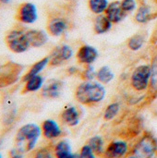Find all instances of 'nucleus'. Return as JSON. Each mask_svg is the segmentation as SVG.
<instances>
[{
  "mask_svg": "<svg viewBox=\"0 0 157 158\" xmlns=\"http://www.w3.org/2000/svg\"><path fill=\"white\" fill-rule=\"evenodd\" d=\"M105 94V86L101 82L85 81L76 88L75 97L82 105H93L103 101Z\"/></svg>",
  "mask_w": 157,
  "mask_h": 158,
  "instance_id": "1",
  "label": "nucleus"
},
{
  "mask_svg": "<svg viewBox=\"0 0 157 158\" xmlns=\"http://www.w3.org/2000/svg\"><path fill=\"white\" fill-rule=\"evenodd\" d=\"M41 135V128L33 123L22 126L17 132L16 142L19 148L23 152L31 151Z\"/></svg>",
  "mask_w": 157,
  "mask_h": 158,
  "instance_id": "2",
  "label": "nucleus"
},
{
  "mask_svg": "<svg viewBox=\"0 0 157 158\" xmlns=\"http://www.w3.org/2000/svg\"><path fill=\"white\" fill-rule=\"evenodd\" d=\"M151 80V66L140 65L138 66L130 76V85L136 92H143L150 86Z\"/></svg>",
  "mask_w": 157,
  "mask_h": 158,
  "instance_id": "3",
  "label": "nucleus"
},
{
  "mask_svg": "<svg viewBox=\"0 0 157 158\" xmlns=\"http://www.w3.org/2000/svg\"><path fill=\"white\" fill-rule=\"evenodd\" d=\"M6 44L9 50L16 54H20L26 52L30 48V43L27 39L26 33L14 30L10 31L6 37Z\"/></svg>",
  "mask_w": 157,
  "mask_h": 158,
  "instance_id": "4",
  "label": "nucleus"
},
{
  "mask_svg": "<svg viewBox=\"0 0 157 158\" xmlns=\"http://www.w3.org/2000/svg\"><path fill=\"white\" fill-rule=\"evenodd\" d=\"M157 150L156 140L150 134L144 135L135 145L133 156L137 158H152Z\"/></svg>",
  "mask_w": 157,
  "mask_h": 158,
  "instance_id": "5",
  "label": "nucleus"
},
{
  "mask_svg": "<svg viewBox=\"0 0 157 158\" xmlns=\"http://www.w3.org/2000/svg\"><path fill=\"white\" fill-rule=\"evenodd\" d=\"M73 49L71 46L68 44H62L59 46H56L51 55L49 56L50 57V62L49 64L51 66H59L66 61H68L72 56H73Z\"/></svg>",
  "mask_w": 157,
  "mask_h": 158,
  "instance_id": "6",
  "label": "nucleus"
},
{
  "mask_svg": "<svg viewBox=\"0 0 157 158\" xmlns=\"http://www.w3.org/2000/svg\"><path fill=\"white\" fill-rule=\"evenodd\" d=\"M17 19L25 24L34 23L38 19V13L36 6L32 3H24L22 4L17 13Z\"/></svg>",
  "mask_w": 157,
  "mask_h": 158,
  "instance_id": "7",
  "label": "nucleus"
},
{
  "mask_svg": "<svg viewBox=\"0 0 157 158\" xmlns=\"http://www.w3.org/2000/svg\"><path fill=\"white\" fill-rule=\"evenodd\" d=\"M21 71V67L19 65L9 63L6 67H3L1 69V75H0V84L3 86L9 85L17 81L18 76L19 75Z\"/></svg>",
  "mask_w": 157,
  "mask_h": 158,
  "instance_id": "8",
  "label": "nucleus"
},
{
  "mask_svg": "<svg viewBox=\"0 0 157 158\" xmlns=\"http://www.w3.org/2000/svg\"><path fill=\"white\" fill-rule=\"evenodd\" d=\"M77 60L83 65H92L98 57V51L95 47L84 44L80 47L76 55Z\"/></svg>",
  "mask_w": 157,
  "mask_h": 158,
  "instance_id": "9",
  "label": "nucleus"
},
{
  "mask_svg": "<svg viewBox=\"0 0 157 158\" xmlns=\"http://www.w3.org/2000/svg\"><path fill=\"white\" fill-rule=\"evenodd\" d=\"M69 24L67 19L63 17H54L47 24L48 32L56 37L61 36L68 30Z\"/></svg>",
  "mask_w": 157,
  "mask_h": 158,
  "instance_id": "10",
  "label": "nucleus"
},
{
  "mask_svg": "<svg viewBox=\"0 0 157 158\" xmlns=\"http://www.w3.org/2000/svg\"><path fill=\"white\" fill-rule=\"evenodd\" d=\"M105 14L113 24L121 22L127 17V13L123 10L120 1H113L109 3Z\"/></svg>",
  "mask_w": 157,
  "mask_h": 158,
  "instance_id": "11",
  "label": "nucleus"
},
{
  "mask_svg": "<svg viewBox=\"0 0 157 158\" xmlns=\"http://www.w3.org/2000/svg\"><path fill=\"white\" fill-rule=\"evenodd\" d=\"M63 82L59 80H50L43 84L42 89V94L45 98L55 99L60 96L63 90Z\"/></svg>",
  "mask_w": 157,
  "mask_h": 158,
  "instance_id": "12",
  "label": "nucleus"
},
{
  "mask_svg": "<svg viewBox=\"0 0 157 158\" xmlns=\"http://www.w3.org/2000/svg\"><path fill=\"white\" fill-rule=\"evenodd\" d=\"M128 152V144L123 141H116L111 143L105 152V155L107 158H120L124 156Z\"/></svg>",
  "mask_w": 157,
  "mask_h": 158,
  "instance_id": "13",
  "label": "nucleus"
},
{
  "mask_svg": "<svg viewBox=\"0 0 157 158\" xmlns=\"http://www.w3.org/2000/svg\"><path fill=\"white\" fill-rule=\"evenodd\" d=\"M25 33L30 45L32 47H41L44 45L48 41L47 33L42 30H30Z\"/></svg>",
  "mask_w": 157,
  "mask_h": 158,
  "instance_id": "14",
  "label": "nucleus"
},
{
  "mask_svg": "<svg viewBox=\"0 0 157 158\" xmlns=\"http://www.w3.org/2000/svg\"><path fill=\"white\" fill-rule=\"evenodd\" d=\"M42 131L43 136L49 140L58 138L62 133L58 124L53 119H46L43 121L42 125Z\"/></svg>",
  "mask_w": 157,
  "mask_h": 158,
  "instance_id": "15",
  "label": "nucleus"
},
{
  "mask_svg": "<svg viewBox=\"0 0 157 158\" xmlns=\"http://www.w3.org/2000/svg\"><path fill=\"white\" fill-rule=\"evenodd\" d=\"M80 111L76 106L67 107L61 115L62 121L69 127H75L80 122Z\"/></svg>",
  "mask_w": 157,
  "mask_h": 158,
  "instance_id": "16",
  "label": "nucleus"
},
{
  "mask_svg": "<svg viewBox=\"0 0 157 158\" xmlns=\"http://www.w3.org/2000/svg\"><path fill=\"white\" fill-rule=\"evenodd\" d=\"M112 25L113 23L105 16V14L97 15L93 22V31L97 34H104L111 30Z\"/></svg>",
  "mask_w": 157,
  "mask_h": 158,
  "instance_id": "17",
  "label": "nucleus"
},
{
  "mask_svg": "<svg viewBox=\"0 0 157 158\" xmlns=\"http://www.w3.org/2000/svg\"><path fill=\"white\" fill-rule=\"evenodd\" d=\"M55 155L56 158H80V155L72 154L70 144L67 141H61L56 145Z\"/></svg>",
  "mask_w": 157,
  "mask_h": 158,
  "instance_id": "18",
  "label": "nucleus"
},
{
  "mask_svg": "<svg viewBox=\"0 0 157 158\" xmlns=\"http://www.w3.org/2000/svg\"><path fill=\"white\" fill-rule=\"evenodd\" d=\"M50 62V57L49 56H45L43 58H42L41 60L37 61L31 69L30 70L24 75V77L22 78V81H28L30 78L31 77H34L36 75H40V73L44 69V68L49 64Z\"/></svg>",
  "mask_w": 157,
  "mask_h": 158,
  "instance_id": "19",
  "label": "nucleus"
},
{
  "mask_svg": "<svg viewBox=\"0 0 157 158\" xmlns=\"http://www.w3.org/2000/svg\"><path fill=\"white\" fill-rule=\"evenodd\" d=\"M43 78L41 75H36L34 77L30 78L25 81V85L23 88V93H33L39 91L43 86Z\"/></svg>",
  "mask_w": 157,
  "mask_h": 158,
  "instance_id": "20",
  "label": "nucleus"
},
{
  "mask_svg": "<svg viewBox=\"0 0 157 158\" xmlns=\"http://www.w3.org/2000/svg\"><path fill=\"white\" fill-rule=\"evenodd\" d=\"M154 15L151 11V7L148 5H141L135 14V20L138 23H146L153 19Z\"/></svg>",
  "mask_w": 157,
  "mask_h": 158,
  "instance_id": "21",
  "label": "nucleus"
},
{
  "mask_svg": "<svg viewBox=\"0 0 157 158\" xmlns=\"http://www.w3.org/2000/svg\"><path fill=\"white\" fill-rule=\"evenodd\" d=\"M114 77H115V75H114L113 71L107 66H103L96 72V78H97L98 81L101 82L102 84H108L109 82H111L113 81Z\"/></svg>",
  "mask_w": 157,
  "mask_h": 158,
  "instance_id": "22",
  "label": "nucleus"
},
{
  "mask_svg": "<svg viewBox=\"0 0 157 158\" xmlns=\"http://www.w3.org/2000/svg\"><path fill=\"white\" fill-rule=\"evenodd\" d=\"M109 5L108 0H89L88 6L90 10L95 15L104 14Z\"/></svg>",
  "mask_w": 157,
  "mask_h": 158,
  "instance_id": "23",
  "label": "nucleus"
},
{
  "mask_svg": "<svg viewBox=\"0 0 157 158\" xmlns=\"http://www.w3.org/2000/svg\"><path fill=\"white\" fill-rule=\"evenodd\" d=\"M145 38L143 34H135L128 41V47L132 51H139L144 44Z\"/></svg>",
  "mask_w": 157,
  "mask_h": 158,
  "instance_id": "24",
  "label": "nucleus"
},
{
  "mask_svg": "<svg viewBox=\"0 0 157 158\" xmlns=\"http://www.w3.org/2000/svg\"><path fill=\"white\" fill-rule=\"evenodd\" d=\"M88 145L93 149L95 155H102L105 152L104 149V140L100 136H93L92 137L89 142Z\"/></svg>",
  "mask_w": 157,
  "mask_h": 158,
  "instance_id": "25",
  "label": "nucleus"
},
{
  "mask_svg": "<svg viewBox=\"0 0 157 158\" xmlns=\"http://www.w3.org/2000/svg\"><path fill=\"white\" fill-rule=\"evenodd\" d=\"M151 80H150V89L152 93H157V54L154 56L151 63Z\"/></svg>",
  "mask_w": 157,
  "mask_h": 158,
  "instance_id": "26",
  "label": "nucleus"
},
{
  "mask_svg": "<svg viewBox=\"0 0 157 158\" xmlns=\"http://www.w3.org/2000/svg\"><path fill=\"white\" fill-rule=\"evenodd\" d=\"M119 109H120V106L118 103H112L110 105L107 106V107L105 108V114H104V118L106 120V121H109V120H112L114 119L118 112H119Z\"/></svg>",
  "mask_w": 157,
  "mask_h": 158,
  "instance_id": "27",
  "label": "nucleus"
},
{
  "mask_svg": "<svg viewBox=\"0 0 157 158\" xmlns=\"http://www.w3.org/2000/svg\"><path fill=\"white\" fill-rule=\"evenodd\" d=\"M121 6L123 10L129 14L133 12L134 10L137 9V1L136 0H121Z\"/></svg>",
  "mask_w": 157,
  "mask_h": 158,
  "instance_id": "28",
  "label": "nucleus"
},
{
  "mask_svg": "<svg viewBox=\"0 0 157 158\" xmlns=\"http://www.w3.org/2000/svg\"><path fill=\"white\" fill-rule=\"evenodd\" d=\"M82 76L85 81H93L94 78H96V71L91 65H87L86 69L82 72Z\"/></svg>",
  "mask_w": 157,
  "mask_h": 158,
  "instance_id": "29",
  "label": "nucleus"
},
{
  "mask_svg": "<svg viewBox=\"0 0 157 158\" xmlns=\"http://www.w3.org/2000/svg\"><path fill=\"white\" fill-rule=\"evenodd\" d=\"M80 158H96L95 157V154L93 151V149L88 145H84L80 153Z\"/></svg>",
  "mask_w": 157,
  "mask_h": 158,
  "instance_id": "30",
  "label": "nucleus"
},
{
  "mask_svg": "<svg viewBox=\"0 0 157 158\" xmlns=\"http://www.w3.org/2000/svg\"><path fill=\"white\" fill-rule=\"evenodd\" d=\"M34 158H52V155L48 149L43 148V149H40L36 152Z\"/></svg>",
  "mask_w": 157,
  "mask_h": 158,
  "instance_id": "31",
  "label": "nucleus"
},
{
  "mask_svg": "<svg viewBox=\"0 0 157 158\" xmlns=\"http://www.w3.org/2000/svg\"><path fill=\"white\" fill-rule=\"evenodd\" d=\"M23 151H21L19 148L17 149H12L9 152V156L10 158H22L23 157Z\"/></svg>",
  "mask_w": 157,
  "mask_h": 158,
  "instance_id": "32",
  "label": "nucleus"
},
{
  "mask_svg": "<svg viewBox=\"0 0 157 158\" xmlns=\"http://www.w3.org/2000/svg\"><path fill=\"white\" fill-rule=\"evenodd\" d=\"M0 1H1V2H3V3H5V4H6V3H8V2H9V1H10V0H0Z\"/></svg>",
  "mask_w": 157,
  "mask_h": 158,
  "instance_id": "33",
  "label": "nucleus"
},
{
  "mask_svg": "<svg viewBox=\"0 0 157 158\" xmlns=\"http://www.w3.org/2000/svg\"><path fill=\"white\" fill-rule=\"evenodd\" d=\"M129 158H137V157H136L135 156H130V157H129Z\"/></svg>",
  "mask_w": 157,
  "mask_h": 158,
  "instance_id": "34",
  "label": "nucleus"
},
{
  "mask_svg": "<svg viewBox=\"0 0 157 158\" xmlns=\"http://www.w3.org/2000/svg\"><path fill=\"white\" fill-rule=\"evenodd\" d=\"M65 1H69V2H72V1H76V0H65Z\"/></svg>",
  "mask_w": 157,
  "mask_h": 158,
  "instance_id": "35",
  "label": "nucleus"
},
{
  "mask_svg": "<svg viewBox=\"0 0 157 158\" xmlns=\"http://www.w3.org/2000/svg\"><path fill=\"white\" fill-rule=\"evenodd\" d=\"M0 158H2V156H1V154H0Z\"/></svg>",
  "mask_w": 157,
  "mask_h": 158,
  "instance_id": "36",
  "label": "nucleus"
},
{
  "mask_svg": "<svg viewBox=\"0 0 157 158\" xmlns=\"http://www.w3.org/2000/svg\"><path fill=\"white\" fill-rule=\"evenodd\" d=\"M155 2H156V3H157V0H155Z\"/></svg>",
  "mask_w": 157,
  "mask_h": 158,
  "instance_id": "37",
  "label": "nucleus"
}]
</instances>
